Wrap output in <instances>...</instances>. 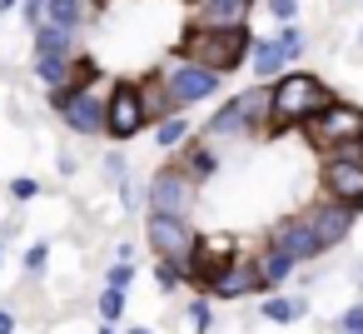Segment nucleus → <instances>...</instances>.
Here are the masks:
<instances>
[{
  "instance_id": "1",
  "label": "nucleus",
  "mask_w": 363,
  "mask_h": 334,
  "mask_svg": "<svg viewBox=\"0 0 363 334\" xmlns=\"http://www.w3.org/2000/svg\"><path fill=\"white\" fill-rule=\"evenodd\" d=\"M333 105V90L308 75V70H284L274 85H269V135L279 130H303L313 115H323Z\"/></svg>"
},
{
  "instance_id": "2",
  "label": "nucleus",
  "mask_w": 363,
  "mask_h": 334,
  "mask_svg": "<svg viewBox=\"0 0 363 334\" xmlns=\"http://www.w3.org/2000/svg\"><path fill=\"white\" fill-rule=\"evenodd\" d=\"M179 60H189V65L224 80L229 70L249 65V31H194L189 26L184 41H179Z\"/></svg>"
},
{
  "instance_id": "3",
  "label": "nucleus",
  "mask_w": 363,
  "mask_h": 334,
  "mask_svg": "<svg viewBox=\"0 0 363 334\" xmlns=\"http://www.w3.org/2000/svg\"><path fill=\"white\" fill-rule=\"evenodd\" d=\"M269 130V85H249L239 95H229L209 125H204V145H219V140H244V135H264Z\"/></svg>"
},
{
  "instance_id": "4",
  "label": "nucleus",
  "mask_w": 363,
  "mask_h": 334,
  "mask_svg": "<svg viewBox=\"0 0 363 334\" xmlns=\"http://www.w3.org/2000/svg\"><path fill=\"white\" fill-rule=\"evenodd\" d=\"M303 140H308L318 155H348V150H363V105L333 100L323 115H313V120L303 125Z\"/></svg>"
},
{
  "instance_id": "5",
  "label": "nucleus",
  "mask_w": 363,
  "mask_h": 334,
  "mask_svg": "<svg viewBox=\"0 0 363 334\" xmlns=\"http://www.w3.org/2000/svg\"><path fill=\"white\" fill-rule=\"evenodd\" d=\"M318 190H323V200H328V205L363 210V150L323 155V165H318Z\"/></svg>"
},
{
  "instance_id": "6",
  "label": "nucleus",
  "mask_w": 363,
  "mask_h": 334,
  "mask_svg": "<svg viewBox=\"0 0 363 334\" xmlns=\"http://www.w3.org/2000/svg\"><path fill=\"white\" fill-rule=\"evenodd\" d=\"M145 200H150V215L189 220V210H194V200H199V185H194L179 165H169V170H155V180H150Z\"/></svg>"
},
{
  "instance_id": "7",
  "label": "nucleus",
  "mask_w": 363,
  "mask_h": 334,
  "mask_svg": "<svg viewBox=\"0 0 363 334\" xmlns=\"http://www.w3.org/2000/svg\"><path fill=\"white\" fill-rule=\"evenodd\" d=\"M160 85H164V95H169V105H174L179 115H184L189 105L219 95V75H209V70H199V65H189V60H169V65L160 70Z\"/></svg>"
},
{
  "instance_id": "8",
  "label": "nucleus",
  "mask_w": 363,
  "mask_h": 334,
  "mask_svg": "<svg viewBox=\"0 0 363 334\" xmlns=\"http://www.w3.org/2000/svg\"><path fill=\"white\" fill-rule=\"evenodd\" d=\"M145 100H140V80H115L110 100H105V135L110 140H135L145 130Z\"/></svg>"
},
{
  "instance_id": "9",
  "label": "nucleus",
  "mask_w": 363,
  "mask_h": 334,
  "mask_svg": "<svg viewBox=\"0 0 363 334\" xmlns=\"http://www.w3.org/2000/svg\"><path fill=\"white\" fill-rule=\"evenodd\" d=\"M145 239H150L155 259H164V264H184L194 254V244H199L194 225L189 220H169V215H150L145 220Z\"/></svg>"
},
{
  "instance_id": "10",
  "label": "nucleus",
  "mask_w": 363,
  "mask_h": 334,
  "mask_svg": "<svg viewBox=\"0 0 363 334\" xmlns=\"http://www.w3.org/2000/svg\"><path fill=\"white\" fill-rule=\"evenodd\" d=\"M105 100H110V90L105 85H70V100H65V110H60V120L75 130V135H105Z\"/></svg>"
},
{
  "instance_id": "11",
  "label": "nucleus",
  "mask_w": 363,
  "mask_h": 334,
  "mask_svg": "<svg viewBox=\"0 0 363 334\" xmlns=\"http://www.w3.org/2000/svg\"><path fill=\"white\" fill-rule=\"evenodd\" d=\"M269 244H274L279 254H289L294 264H308V259L323 254L318 239H313V230H308V220H303V210H298V215H284V220L269 230Z\"/></svg>"
},
{
  "instance_id": "12",
  "label": "nucleus",
  "mask_w": 363,
  "mask_h": 334,
  "mask_svg": "<svg viewBox=\"0 0 363 334\" xmlns=\"http://www.w3.org/2000/svg\"><path fill=\"white\" fill-rule=\"evenodd\" d=\"M254 0H194V31H249Z\"/></svg>"
},
{
  "instance_id": "13",
  "label": "nucleus",
  "mask_w": 363,
  "mask_h": 334,
  "mask_svg": "<svg viewBox=\"0 0 363 334\" xmlns=\"http://www.w3.org/2000/svg\"><path fill=\"white\" fill-rule=\"evenodd\" d=\"M303 220H308V230H313L318 249H333V244H343V239L353 235V220H358V210H343V205H328V200H318V205H308V210H303Z\"/></svg>"
},
{
  "instance_id": "14",
  "label": "nucleus",
  "mask_w": 363,
  "mask_h": 334,
  "mask_svg": "<svg viewBox=\"0 0 363 334\" xmlns=\"http://www.w3.org/2000/svg\"><path fill=\"white\" fill-rule=\"evenodd\" d=\"M234 264V249H229V239H204L199 235V244H194V254L184 259V279L189 284H199V289H209L224 269Z\"/></svg>"
},
{
  "instance_id": "15",
  "label": "nucleus",
  "mask_w": 363,
  "mask_h": 334,
  "mask_svg": "<svg viewBox=\"0 0 363 334\" xmlns=\"http://www.w3.org/2000/svg\"><path fill=\"white\" fill-rule=\"evenodd\" d=\"M264 284H259V264H254V254H234V264L209 284V294L214 299H244V294H259Z\"/></svg>"
},
{
  "instance_id": "16",
  "label": "nucleus",
  "mask_w": 363,
  "mask_h": 334,
  "mask_svg": "<svg viewBox=\"0 0 363 334\" xmlns=\"http://www.w3.org/2000/svg\"><path fill=\"white\" fill-rule=\"evenodd\" d=\"M90 16H95L90 0H50L45 26H50V31H65V36H80V31L90 26Z\"/></svg>"
},
{
  "instance_id": "17",
  "label": "nucleus",
  "mask_w": 363,
  "mask_h": 334,
  "mask_svg": "<svg viewBox=\"0 0 363 334\" xmlns=\"http://www.w3.org/2000/svg\"><path fill=\"white\" fill-rule=\"evenodd\" d=\"M249 65H254V75L259 80H279L289 65H284V55H279V45H274V36H264V41H249Z\"/></svg>"
},
{
  "instance_id": "18",
  "label": "nucleus",
  "mask_w": 363,
  "mask_h": 334,
  "mask_svg": "<svg viewBox=\"0 0 363 334\" xmlns=\"http://www.w3.org/2000/svg\"><path fill=\"white\" fill-rule=\"evenodd\" d=\"M179 170L194 180V185H204V180H214V170H219V150L214 145H184V160H179Z\"/></svg>"
},
{
  "instance_id": "19",
  "label": "nucleus",
  "mask_w": 363,
  "mask_h": 334,
  "mask_svg": "<svg viewBox=\"0 0 363 334\" xmlns=\"http://www.w3.org/2000/svg\"><path fill=\"white\" fill-rule=\"evenodd\" d=\"M254 264H259V284H264V289H279V284L294 274V259H289V254H279L274 244H264V249L254 254Z\"/></svg>"
},
{
  "instance_id": "20",
  "label": "nucleus",
  "mask_w": 363,
  "mask_h": 334,
  "mask_svg": "<svg viewBox=\"0 0 363 334\" xmlns=\"http://www.w3.org/2000/svg\"><path fill=\"white\" fill-rule=\"evenodd\" d=\"M140 100H145V120H150V125H160V120H169V115H179V110L169 105V95H164V85H160V75H150V80H140Z\"/></svg>"
},
{
  "instance_id": "21",
  "label": "nucleus",
  "mask_w": 363,
  "mask_h": 334,
  "mask_svg": "<svg viewBox=\"0 0 363 334\" xmlns=\"http://www.w3.org/2000/svg\"><path fill=\"white\" fill-rule=\"evenodd\" d=\"M259 314H264L269 324H294V319H303V314H308V299H294V294H269V299L259 304Z\"/></svg>"
},
{
  "instance_id": "22",
  "label": "nucleus",
  "mask_w": 363,
  "mask_h": 334,
  "mask_svg": "<svg viewBox=\"0 0 363 334\" xmlns=\"http://www.w3.org/2000/svg\"><path fill=\"white\" fill-rule=\"evenodd\" d=\"M155 140H160V150H184V145H189V120H184V115L160 120V125H155Z\"/></svg>"
},
{
  "instance_id": "23",
  "label": "nucleus",
  "mask_w": 363,
  "mask_h": 334,
  "mask_svg": "<svg viewBox=\"0 0 363 334\" xmlns=\"http://www.w3.org/2000/svg\"><path fill=\"white\" fill-rule=\"evenodd\" d=\"M274 45H279V55H284V65L294 70V60L303 55V45H308V41H303V31H298V26H279V36H274Z\"/></svg>"
},
{
  "instance_id": "24",
  "label": "nucleus",
  "mask_w": 363,
  "mask_h": 334,
  "mask_svg": "<svg viewBox=\"0 0 363 334\" xmlns=\"http://www.w3.org/2000/svg\"><path fill=\"white\" fill-rule=\"evenodd\" d=\"M120 314H125V289H110V284H105V294H100V319H105V324H120Z\"/></svg>"
},
{
  "instance_id": "25",
  "label": "nucleus",
  "mask_w": 363,
  "mask_h": 334,
  "mask_svg": "<svg viewBox=\"0 0 363 334\" xmlns=\"http://www.w3.org/2000/svg\"><path fill=\"white\" fill-rule=\"evenodd\" d=\"M189 324H194V334H209V329H214V309H209V299H194V304H189Z\"/></svg>"
},
{
  "instance_id": "26",
  "label": "nucleus",
  "mask_w": 363,
  "mask_h": 334,
  "mask_svg": "<svg viewBox=\"0 0 363 334\" xmlns=\"http://www.w3.org/2000/svg\"><path fill=\"white\" fill-rule=\"evenodd\" d=\"M155 279H160V289H179V284H184V264H164V259H160V264H155Z\"/></svg>"
},
{
  "instance_id": "27",
  "label": "nucleus",
  "mask_w": 363,
  "mask_h": 334,
  "mask_svg": "<svg viewBox=\"0 0 363 334\" xmlns=\"http://www.w3.org/2000/svg\"><path fill=\"white\" fill-rule=\"evenodd\" d=\"M130 279H135V264H120V259H115V264H110V274H105V284H110V289H130Z\"/></svg>"
},
{
  "instance_id": "28",
  "label": "nucleus",
  "mask_w": 363,
  "mask_h": 334,
  "mask_svg": "<svg viewBox=\"0 0 363 334\" xmlns=\"http://www.w3.org/2000/svg\"><path fill=\"white\" fill-rule=\"evenodd\" d=\"M269 16H274L279 26H294V16H298V0H269Z\"/></svg>"
},
{
  "instance_id": "29",
  "label": "nucleus",
  "mask_w": 363,
  "mask_h": 334,
  "mask_svg": "<svg viewBox=\"0 0 363 334\" xmlns=\"http://www.w3.org/2000/svg\"><path fill=\"white\" fill-rule=\"evenodd\" d=\"M21 6H26V26L40 31V26H45V11H50V0H21Z\"/></svg>"
},
{
  "instance_id": "30",
  "label": "nucleus",
  "mask_w": 363,
  "mask_h": 334,
  "mask_svg": "<svg viewBox=\"0 0 363 334\" xmlns=\"http://www.w3.org/2000/svg\"><path fill=\"white\" fill-rule=\"evenodd\" d=\"M45 259H50V244H30V249H26V274H40Z\"/></svg>"
},
{
  "instance_id": "31",
  "label": "nucleus",
  "mask_w": 363,
  "mask_h": 334,
  "mask_svg": "<svg viewBox=\"0 0 363 334\" xmlns=\"http://www.w3.org/2000/svg\"><path fill=\"white\" fill-rule=\"evenodd\" d=\"M338 334H363V304L343 309V319H338Z\"/></svg>"
},
{
  "instance_id": "32",
  "label": "nucleus",
  "mask_w": 363,
  "mask_h": 334,
  "mask_svg": "<svg viewBox=\"0 0 363 334\" xmlns=\"http://www.w3.org/2000/svg\"><path fill=\"white\" fill-rule=\"evenodd\" d=\"M11 195H16V200H35V195H40V185H35L30 175H21V180H11Z\"/></svg>"
},
{
  "instance_id": "33",
  "label": "nucleus",
  "mask_w": 363,
  "mask_h": 334,
  "mask_svg": "<svg viewBox=\"0 0 363 334\" xmlns=\"http://www.w3.org/2000/svg\"><path fill=\"white\" fill-rule=\"evenodd\" d=\"M0 334H16V314L11 309H0Z\"/></svg>"
},
{
  "instance_id": "34",
  "label": "nucleus",
  "mask_w": 363,
  "mask_h": 334,
  "mask_svg": "<svg viewBox=\"0 0 363 334\" xmlns=\"http://www.w3.org/2000/svg\"><path fill=\"white\" fill-rule=\"evenodd\" d=\"M125 334H150V329H145V324H135V329H125Z\"/></svg>"
},
{
  "instance_id": "35",
  "label": "nucleus",
  "mask_w": 363,
  "mask_h": 334,
  "mask_svg": "<svg viewBox=\"0 0 363 334\" xmlns=\"http://www.w3.org/2000/svg\"><path fill=\"white\" fill-rule=\"evenodd\" d=\"M100 334H120V329H115V324H100Z\"/></svg>"
},
{
  "instance_id": "36",
  "label": "nucleus",
  "mask_w": 363,
  "mask_h": 334,
  "mask_svg": "<svg viewBox=\"0 0 363 334\" xmlns=\"http://www.w3.org/2000/svg\"><path fill=\"white\" fill-rule=\"evenodd\" d=\"M358 50H363V31H358Z\"/></svg>"
},
{
  "instance_id": "37",
  "label": "nucleus",
  "mask_w": 363,
  "mask_h": 334,
  "mask_svg": "<svg viewBox=\"0 0 363 334\" xmlns=\"http://www.w3.org/2000/svg\"><path fill=\"white\" fill-rule=\"evenodd\" d=\"M90 6H105V0H90Z\"/></svg>"
},
{
  "instance_id": "38",
  "label": "nucleus",
  "mask_w": 363,
  "mask_h": 334,
  "mask_svg": "<svg viewBox=\"0 0 363 334\" xmlns=\"http://www.w3.org/2000/svg\"><path fill=\"white\" fill-rule=\"evenodd\" d=\"M0 249H6V244H0Z\"/></svg>"
}]
</instances>
